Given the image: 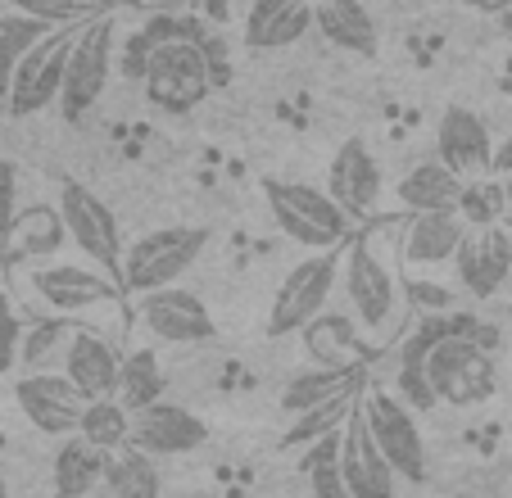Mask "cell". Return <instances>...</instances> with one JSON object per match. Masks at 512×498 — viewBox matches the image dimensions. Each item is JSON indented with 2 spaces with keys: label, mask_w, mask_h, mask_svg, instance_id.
Masks as SVG:
<instances>
[{
  "label": "cell",
  "mask_w": 512,
  "mask_h": 498,
  "mask_svg": "<svg viewBox=\"0 0 512 498\" xmlns=\"http://www.w3.org/2000/svg\"><path fill=\"white\" fill-rule=\"evenodd\" d=\"M503 231H512V191H503V218H499Z\"/></svg>",
  "instance_id": "obj_40"
},
{
  "label": "cell",
  "mask_w": 512,
  "mask_h": 498,
  "mask_svg": "<svg viewBox=\"0 0 512 498\" xmlns=\"http://www.w3.org/2000/svg\"><path fill=\"white\" fill-rule=\"evenodd\" d=\"M141 322L155 340H168V345H204V340L218 336L209 308H204L200 295L191 290H155V295L141 299Z\"/></svg>",
  "instance_id": "obj_17"
},
{
  "label": "cell",
  "mask_w": 512,
  "mask_h": 498,
  "mask_svg": "<svg viewBox=\"0 0 512 498\" xmlns=\"http://www.w3.org/2000/svg\"><path fill=\"white\" fill-rule=\"evenodd\" d=\"M0 317H10V299H5V290H0Z\"/></svg>",
  "instance_id": "obj_42"
},
{
  "label": "cell",
  "mask_w": 512,
  "mask_h": 498,
  "mask_svg": "<svg viewBox=\"0 0 512 498\" xmlns=\"http://www.w3.org/2000/svg\"><path fill=\"white\" fill-rule=\"evenodd\" d=\"M118 403H123L127 412H145L155 408V403H164V367H159V358L150 354V349H132V354H123V376H118Z\"/></svg>",
  "instance_id": "obj_28"
},
{
  "label": "cell",
  "mask_w": 512,
  "mask_h": 498,
  "mask_svg": "<svg viewBox=\"0 0 512 498\" xmlns=\"http://www.w3.org/2000/svg\"><path fill=\"white\" fill-rule=\"evenodd\" d=\"M494 186H503V191H512V132L503 136L499 145H494V168H490Z\"/></svg>",
  "instance_id": "obj_38"
},
{
  "label": "cell",
  "mask_w": 512,
  "mask_h": 498,
  "mask_svg": "<svg viewBox=\"0 0 512 498\" xmlns=\"http://www.w3.org/2000/svg\"><path fill=\"white\" fill-rule=\"evenodd\" d=\"M358 385L354 367H313V372L290 376L286 390H281V412H290V422L304 417V412H318L336 399H349Z\"/></svg>",
  "instance_id": "obj_24"
},
{
  "label": "cell",
  "mask_w": 512,
  "mask_h": 498,
  "mask_svg": "<svg viewBox=\"0 0 512 498\" xmlns=\"http://www.w3.org/2000/svg\"><path fill=\"white\" fill-rule=\"evenodd\" d=\"M313 28L336 50H349V55H363V59L377 55V19L363 5H354V0H322V5H313Z\"/></svg>",
  "instance_id": "obj_23"
},
{
  "label": "cell",
  "mask_w": 512,
  "mask_h": 498,
  "mask_svg": "<svg viewBox=\"0 0 512 498\" xmlns=\"http://www.w3.org/2000/svg\"><path fill=\"white\" fill-rule=\"evenodd\" d=\"M78 440H87L91 449H100L105 458H114V453H123L127 444H132V412H127L118 399L87 403L82 426H78Z\"/></svg>",
  "instance_id": "obj_29"
},
{
  "label": "cell",
  "mask_w": 512,
  "mask_h": 498,
  "mask_svg": "<svg viewBox=\"0 0 512 498\" xmlns=\"http://www.w3.org/2000/svg\"><path fill=\"white\" fill-rule=\"evenodd\" d=\"M340 281H345V295H349V313L354 322L363 326V336L368 340H390L399 336V326H404V286H399L395 268L390 259L381 254L377 236L363 231V236L349 240L345 259H340Z\"/></svg>",
  "instance_id": "obj_1"
},
{
  "label": "cell",
  "mask_w": 512,
  "mask_h": 498,
  "mask_svg": "<svg viewBox=\"0 0 512 498\" xmlns=\"http://www.w3.org/2000/svg\"><path fill=\"white\" fill-rule=\"evenodd\" d=\"M313 28V5L309 0H259L245 14V41L250 50H281L309 37Z\"/></svg>",
  "instance_id": "obj_21"
},
{
  "label": "cell",
  "mask_w": 512,
  "mask_h": 498,
  "mask_svg": "<svg viewBox=\"0 0 512 498\" xmlns=\"http://www.w3.org/2000/svg\"><path fill=\"white\" fill-rule=\"evenodd\" d=\"M209 245L204 227H155L141 240H132L123 254V290H132L136 299L155 295V290H173L186 272L195 268V259Z\"/></svg>",
  "instance_id": "obj_2"
},
{
  "label": "cell",
  "mask_w": 512,
  "mask_h": 498,
  "mask_svg": "<svg viewBox=\"0 0 512 498\" xmlns=\"http://www.w3.org/2000/svg\"><path fill=\"white\" fill-rule=\"evenodd\" d=\"M209 444V426L182 403H155L132 417V449H141L145 458H182Z\"/></svg>",
  "instance_id": "obj_14"
},
{
  "label": "cell",
  "mask_w": 512,
  "mask_h": 498,
  "mask_svg": "<svg viewBox=\"0 0 512 498\" xmlns=\"http://www.w3.org/2000/svg\"><path fill=\"white\" fill-rule=\"evenodd\" d=\"M59 213H64V227L73 236V245L87 254L91 263L109 272H123V236H118V218L105 200H100L91 186L82 182H64L59 186Z\"/></svg>",
  "instance_id": "obj_9"
},
{
  "label": "cell",
  "mask_w": 512,
  "mask_h": 498,
  "mask_svg": "<svg viewBox=\"0 0 512 498\" xmlns=\"http://www.w3.org/2000/svg\"><path fill=\"white\" fill-rule=\"evenodd\" d=\"M426 376H431L435 399L449 408H481L499 390V372H494V358L481 336L440 340L426 358Z\"/></svg>",
  "instance_id": "obj_4"
},
{
  "label": "cell",
  "mask_w": 512,
  "mask_h": 498,
  "mask_svg": "<svg viewBox=\"0 0 512 498\" xmlns=\"http://www.w3.org/2000/svg\"><path fill=\"white\" fill-rule=\"evenodd\" d=\"M363 412H368V431H372V440H377L381 458L390 462V471H395L399 480H408V485H422L426 480V440H422V431H417L413 408H404L395 390H372L368 399H363Z\"/></svg>",
  "instance_id": "obj_8"
},
{
  "label": "cell",
  "mask_w": 512,
  "mask_h": 498,
  "mask_svg": "<svg viewBox=\"0 0 512 498\" xmlns=\"http://www.w3.org/2000/svg\"><path fill=\"white\" fill-rule=\"evenodd\" d=\"M68 336H73V331H68ZM55 340H64V322H41V336L28 340V363H41Z\"/></svg>",
  "instance_id": "obj_39"
},
{
  "label": "cell",
  "mask_w": 512,
  "mask_h": 498,
  "mask_svg": "<svg viewBox=\"0 0 512 498\" xmlns=\"http://www.w3.org/2000/svg\"><path fill=\"white\" fill-rule=\"evenodd\" d=\"M64 376L87 403L114 399L118 376H123V354L105 336H96V331H73L64 349Z\"/></svg>",
  "instance_id": "obj_18"
},
{
  "label": "cell",
  "mask_w": 512,
  "mask_h": 498,
  "mask_svg": "<svg viewBox=\"0 0 512 498\" xmlns=\"http://www.w3.org/2000/svg\"><path fill=\"white\" fill-rule=\"evenodd\" d=\"M87 23H73V28L50 32V37L19 64L14 87H10V96H5V105H10L14 118H32V114H41L46 105H55V100L64 96L68 55H73V46H78V37H82V28H87Z\"/></svg>",
  "instance_id": "obj_7"
},
{
  "label": "cell",
  "mask_w": 512,
  "mask_h": 498,
  "mask_svg": "<svg viewBox=\"0 0 512 498\" xmlns=\"http://www.w3.org/2000/svg\"><path fill=\"white\" fill-rule=\"evenodd\" d=\"M64 240H68L64 213L50 209V204H32V209L19 213L5 249H10V259H50V254H59Z\"/></svg>",
  "instance_id": "obj_26"
},
{
  "label": "cell",
  "mask_w": 512,
  "mask_h": 498,
  "mask_svg": "<svg viewBox=\"0 0 512 498\" xmlns=\"http://www.w3.org/2000/svg\"><path fill=\"white\" fill-rule=\"evenodd\" d=\"M458 281H463V290H472L476 299H490L494 290L508 281L512 272V236L503 227H476L467 231L463 249H458Z\"/></svg>",
  "instance_id": "obj_19"
},
{
  "label": "cell",
  "mask_w": 512,
  "mask_h": 498,
  "mask_svg": "<svg viewBox=\"0 0 512 498\" xmlns=\"http://www.w3.org/2000/svg\"><path fill=\"white\" fill-rule=\"evenodd\" d=\"M218 82V68L204 55V46L195 41H168L164 50H155V59L145 64V100L164 114H191L204 105V96Z\"/></svg>",
  "instance_id": "obj_5"
},
{
  "label": "cell",
  "mask_w": 512,
  "mask_h": 498,
  "mask_svg": "<svg viewBox=\"0 0 512 498\" xmlns=\"http://www.w3.org/2000/svg\"><path fill=\"white\" fill-rule=\"evenodd\" d=\"M499 23H503V32H512V5L508 10H499Z\"/></svg>",
  "instance_id": "obj_41"
},
{
  "label": "cell",
  "mask_w": 512,
  "mask_h": 498,
  "mask_svg": "<svg viewBox=\"0 0 512 498\" xmlns=\"http://www.w3.org/2000/svg\"><path fill=\"white\" fill-rule=\"evenodd\" d=\"M327 195L345 209L349 222L372 218L381 204V163L363 141H345L327 168Z\"/></svg>",
  "instance_id": "obj_16"
},
{
  "label": "cell",
  "mask_w": 512,
  "mask_h": 498,
  "mask_svg": "<svg viewBox=\"0 0 512 498\" xmlns=\"http://www.w3.org/2000/svg\"><path fill=\"white\" fill-rule=\"evenodd\" d=\"M435 159L445 163L449 173L458 182H485L494 168V141H490V127L472 114V109L454 105L440 114L435 123Z\"/></svg>",
  "instance_id": "obj_11"
},
{
  "label": "cell",
  "mask_w": 512,
  "mask_h": 498,
  "mask_svg": "<svg viewBox=\"0 0 512 498\" xmlns=\"http://www.w3.org/2000/svg\"><path fill=\"white\" fill-rule=\"evenodd\" d=\"M14 399H19L23 417L37 426L41 435H64L73 440L82 426V412H87V399L73 390L64 372H32L14 385Z\"/></svg>",
  "instance_id": "obj_12"
},
{
  "label": "cell",
  "mask_w": 512,
  "mask_h": 498,
  "mask_svg": "<svg viewBox=\"0 0 512 498\" xmlns=\"http://www.w3.org/2000/svg\"><path fill=\"white\" fill-rule=\"evenodd\" d=\"M463 195H467V182H458L440 159L417 163L413 173L399 182V204L408 213H458Z\"/></svg>",
  "instance_id": "obj_22"
},
{
  "label": "cell",
  "mask_w": 512,
  "mask_h": 498,
  "mask_svg": "<svg viewBox=\"0 0 512 498\" xmlns=\"http://www.w3.org/2000/svg\"><path fill=\"white\" fill-rule=\"evenodd\" d=\"M354 403H358V394H349V399H336V403H327V408H318V412L295 417V422H290V431H286V444H322L327 435L345 431Z\"/></svg>",
  "instance_id": "obj_34"
},
{
  "label": "cell",
  "mask_w": 512,
  "mask_h": 498,
  "mask_svg": "<svg viewBox=\"0 0 512 498\" xmlns=\"http://www.w3.org/2000/svg\"><path fill=\"white\" fill-rule=\"evenodd\" d=\"M340 471H345V485L354 498H395L399 476L390 471V462L381 458L377 440H372L363 403H354L345 431H340Z\"/></svg>",
  "instance_id": "obj_13"
},
{
  "label": "cell",
  "mask_w": 512,
  "mask_h": 498,
  "mask_svg": "<svg viewBox=\"0 0 512 498\" xmlns=\"http://www.w3.org/2000/svg\"><path fill=\"white\" fill-rule=\"evenodd\" d=\"M168 41H182V19L177 14H150L141 32H132L123 46V77L127 82H145V64L164 50Z\"/></svg>",
  "instance_id": "obj_31"
},
{
  "label": "cell",
  "mask_w": 512,
  "mask_h": 498,
  "mask_svg": "<svg viewBox=\"0 0 512 498\" xmlns=\"http://www.w3.org/2000/svg\"><path fill=\"white\" fill-rule=\"evenodd\" d=\"M50 32H59V28L41 23L37 14L19 10V5H14L10 14H0V96H10L19 64L41 46V41L50 37Z\"/></svg>",
  "instance_id": "obj_27"
},
{
  "label": "cell",
  "mask_w": 512,
  "mask_h": 498,
  "mask_svg": "<svg viewBox=\"0 0 512 498\" xmlns=\"http://www.w3.org/2000/svg\"><path fill=\"white\" fill-rule=\"evenodd\" d=\"M467 222L458 213H413L404 227V263L408 268H440V263H454L458 249L467 240Z\"/></svg>",
  "instance_id": "obj_20"
},
{
  "label": "cell",
  "mask_w": 512,
  "mask_h": 498,
  "mask_svg": "<svg viewBox=\"0 0 512 498\" xmlns=\"http://www.w3.org/2000/svg\"><path fill=\"white\" fill-rule=\"evenodd\" d=\"M0 498H10V489H5V480H0Z\"/></svg>",
  "instance_id": "obj_43"
},
{
  "label": "cell",
  "mask_w": 512,
  "mask_h": 498,
  "mask_svg": "<svg viewBox=\"0 0 512 498\" xmlns=\"http://www.w3.org/2000/svg\"><path fill=\"white\" fill-rule=\"evenodd\" d=\"M19 349H23V326L19 317H0V376L10 372L14 363H19Z\"/></svg>",
  "instance_id": "obj_37"
},
{
  "label": "cell",
  "mask_w": 512,
  "mask_h": 498,
  "mask_svg": "<svg viewBox=\"0 0 512 498\" xmlns=\"http://www.w3.org/2000/svg\"><path fill=\"white\" fill-rule=\"evenodd\" d=\"M340 281V254H309L295 268L281 277L277 295L268 308V336H295V331H309L322 313H327V299Z\"/></svg>",
  "instance_id": "obj_6"
},
{
  "label": "cell",
  "mask_w": 512,
  "mask_h": 498,
  "mask_svg": "<svg viewBox=\"0 0 512 498\" xmlns=\"http://www.w3.org/2000/svg\"><path fill=\"white\" fill-rule=\"evenodd\" d=\"M105 467L109 458L100 449H91L87 440H64L55 453V471H50V480H55V498H87L96 485H105Z\"/></svg>",
  "instance_id": "obj_25"
},
{
  "label": "cell",
  "mask_w": 512,
  "mask_h": 498,
  "mask_svg": "<svg viewBox=\"0 0 512 498\" xmlns=\"http://www.w3.org/2000/svg\"><path fill=\"white\" fill-rule=\"evenodd\" d=\"M304 345L309 354L318 358V367H354L345 363L349 354H363V336H358V326L340 313H322L318 322L304 331Z\"/></svg>",
  "instance_id": "obj_30"
},
{
  "label": "cell",
  "mask_w": 512,
  "mask_h": 498,
  "mask_svg": "<svg viewBox=\"0 0 512 498\" xmlns=\"http://www.w3.org/2000/svg\"><path fill=\"white\" fill-rule=\"evenodd\" d=\"M304 476H309L313 498H354L345 485V471H340V431L313 444L309 458H304Z\"/></svg>",
  "instance_id": "obj_33"
},
{
  "label": "cell",
  "mask_w": 512,
  "mask_h": 498,
  "mask_svg": "<svg viewBox=\"0 0 512 498\" xmlns=\"http://www.w3.org/2000/svg\"><path fill=\"white\" fill-rule=\"evenodd\" d=\"M28 290L32 299H41L55 313H87V308H100L118 295L114 277L105 272L78 268V263H50V268H32L28 272Z\"/></svg>",
  "instance_id": "obj_15"
},
{
  "label": "cell",
  "mask_w": 512,
  "mask_h": 498,
  "mask_svg": "<svg viewBox=\"0 0 512 498\" xmlns=\"http://www.w3.org/2000/svg\"><path fill=\"white\" fill-rule=\"evenodd\" d=\"M105 489L114 498H159V471L155 458H145L141 449L127 444L123 453H114L105 467Z\"/></svg>",
  "instance_id": "obj_32"
},
{
  "label": "cell",
  "mask_w": 512,
  "mask_h": 498,
  "mask_svg": "<svg viewBox=\"0 0 512 498\" xmlns=\"http://www.w3.org/2000/svg\"><path fill=\"white\" fill-rule=\"evenodd\" d=\"M263 200H268L277 227L286 231L295 245L322 249V254H331L340 240H349V227H354V222L345 218V209H340L322 186H309V182L268 177V182H263Z\"/></svg>",
  "instance_id": "obj_3"
},
{
  "label": "cell",
  "mask_w": 512,
  "mask_h": 498,
  "mask_svg": "<svg viewBox=\"0 0 512 498\" xmlns=\"http://www.w3.org/2000/svg\"><path fill=\"white\" fill-rule=\"evenodd\" d=\"M19 168L10 159H0V249L10 240L14 222H19Z\"/></svg>",
  "instance_id": "obj_36"
},
{
  "label": "cell",
  "mask_w": 512,
  "mask_h": 498,
  "mask_svg": "<svg viewBox=\"0 0 512 498\" xmlns=\"http://www.w3.org/2000/svg\"><path fill=\"white\" fill-rule=\"evenodd\" d=\"M395 394H399V403L404 408H413V412H431L435 403V390H431V376H426V367H399L395 372Z\"/></svg>",
  "instance_id": "obj_35"
},
{
  "label": "cell",
  "mask_w": 512,
  "mask_h": 498,
  "mask_svg": "<svg viewBox=\"0 0 512 498\" xmlns=\"http://www.w3.org/2000/svg\"><path fill=\"white\" fill-rule=\"evenodd\" d=\"M109 73H114V19L96 14V19L82 28L78 46L68 55V73H64V105L68 118H82L96 109V100L105 96Z\"/></svg>",
  "instance_id": "obj_10"
}]
</instances>
